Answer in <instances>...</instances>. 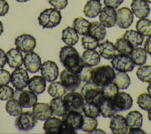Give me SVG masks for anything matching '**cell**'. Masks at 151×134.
<instances>
[{
	"mask_svg": "<svg viewBox=\"0 0 151 134\" xmlns=\"http://www.w3.org/2000/svg\"><path fill=\"white\" fill-rule=\"evenodd\" d=\"M113 82L116 84L119 89L125 90L127 89L131 84V79L126 72H118L116 74H115Z\"/></svg>",
	"mask_w": 151,
	"mask_h": 134,
	"instance_id": "37",
	"label": "cell"
},
{
	"mask_svg": "<svg viewBox=\"0 0 151 134\" xmlns=\"http://www.w3.org/2000/svg\"><path fill=\"white\" fill-rule=\"evenodd\" d=\"M88 34L96 38L98 41H102L106 34V27L98 21L91 22L90 23L88 27Z\"/></svg>",
	"mask_w": 151,
	"mask_h": 134,
	"instance_id": "27",
	"label": "cell"
},
{
	"mask_svg": "<svg viewBox=\"0 0 151 134\" xmlns=\"http://www.w3.org/2000/svg\"><path fill=\"white\" fill-rule=\"evenodd\" d=\"M144 1L147 2V3H151V0H144Z\"/></svg>",
	"mask_w": 151,
	"mask_h": 134,
	"instance_id": "59",
	"label": "cell"
},
{
	"mask_svg": "<svg viewBox=\"0 0 151 134\" xmlns=\"http://www.w3.org/2000/svg\"><path fill=\"white\" fill-rule=\"evenodd\" d=\"M116 19V11L113 8L110 7V6H105L100 12V22L104 26H105V27L110 28L115 26Z\"/></svg>",
	"mask_w": 151,
	"mask_h": 134,
	"instance_id": "17",
	"label": "cell"
},
{
	"mask_svg": "<svg viewBox=\"0 0 151 134\" xmlns=\"http://www.w3.org/2000/svg\"><path fill=\"white\" fill-rule=\"evenodd\" d=\"M67 89L60 81H53L48 87V93L52 97H62L67 93Z\"/></svg>",
	"mask_w": 151,
	"mask_h": 134,
	"instance_id": "34",
	"label": "cell"
},
{
	"mask_svg": "<svg viewBox=\"0 0 151 134\" xmlns=\"http://www.w3.org/2000/svg\"><path fill=\"white\" fill-rule=\"evenodd\" d=\"M81 94L86 103H94L98 104L104 97L102 93L101 87L93 82H87L81 89Z\"/></svg>",
	"mask_w": 151,
	"mask_h": 134,
	"instance_id": "4",
	"label": "cell"
},
{
	"mask_svg": "<svg viewBox=\"0 0 151 134\" xmlns=\"http://www.w3.org/2000/svg\"><path fill=\"white\" fill-rule=\"evenodd\" d=\"M9 11V5L7 1L0 0V17H3L8 14Z\"/></svg>",
	"mask_w": 151,
	"mask_h": 134,
	"instance_id": "50",
	"label": "cell"
},
{
	"mask_svg": "<svg viewBox=\"0 0 151 134\" xmlns=\"http://www.w3.org/2000/svg\"><path fill=\"white\" fill-rule=\"evenodd\" d=\"M63 122L76 131L81 130L83 124V115L82 112L76 111H67L62 116Z\"/></svg>",
	"mask_w": 151,
	"mask_h": 134,
	"instance_id": "13",
	"label": "cell"
},
{
	"mask_svg": "<svg viewBox=\"0 0 151 134\" xmlns=\"http://www.w3.org/2000/svg\"><path fill=\"white\" fill-rule=\"evenodd\" d=\"M82 45L85 49H96L99 45V42L95 38L92 37L91 36L85 35L82 38Z\"/></svg>",
	"mask_w": 151,
	"mask_h": 134,
	"instance_id": "46",
	"label": "cell"
},
{
	"mask_svg": "<svg viewBox=\"0 0 151 134\" xmlns=\"http://www.w3.org/2000/svg\"><path fill=\"white\" fill-rule=\"evenodd\" d=\"M101 7V3L98 0H88L85 5L83 13L88 18H94L100 14Z\"/></svg>",
	"mask_w": 151,
	"mask_h": 134,
	"instance_id": "24",
	"label": "cell"
},
{
	"mask_svg": "<svg viewBox=\"0 0 151 134\" xmlns=\"http://www.w3.org/2000/svg\"><path fill=\"white\" fill-rule=\"evenodd\" d=\"M81 58L83 64L88 66H95L101 62V56L95 49H86Z\"/></svg>",
	"mask_w": 151,
	"mask_h": 134,
	"instance_id": "25",
	"label": "cell"
},
{
	"mask_svg": "<svg viewBox=\"0 0 151 134\" xmlns=\"http://www.w3.org/2000/svg\"><path fill=\"white\" fill-rule=\"evenodd\" d=\"M83 112L86 116L95 118L101 115L99 105L94 103H85L83 108Z\"/></svg>",
	"mask_w": 151,
	"mask_h": 134,
	"instance_id": "41",
	"label": "cell"
},
{
	"mask_svg": "<svg viewBox=\"0 0 151 134\" xmlns=\"http://www.w3.org/2000/svg\"><path fill=\"white\" fill-rule=\"evenodd\" d=\"M115 71L113 67L109 65L97 66L92 69L91 82L102 87L108 83L112 82L115 77Z\"/></svg>",
	"mask_w": 151,
	"mask_h": 134,
	"instance_id": "2",
	"label": "cell"
},
{
	"mask_svg": "<svg viewBox=\"0 0 151 134\" xmlns=\"http://www.w3.org/2000/svg\"><path fill=\"white\" fill-rule=\"evenodd\" d=\"M11 81V75L9 71L0 68V86L9 84Z\"/></svg>",
	"mask_w": 151,
	"mask_h": 134,
	"instance_id": "49",
	"label": "cell"
},
{
	"mask_svg": "<svg viewBox=\"0 0 151 134\" xmlns=\"http://www.w3.org/2000/svg\"><path fill=\"white\" fill-rule=\"evenodd\" d=\"M136 76L143 82H151V65L140 66L137 69Z\"/></svg>",
	"mask_w": 151,
	"mask_h": 134,
	"instance_id": "40",
	"label": "cell"
},
{
	"mask_svg": "<svg viewBox=\"0 0 151 134\" xmlns=\"http://www.w3.org/2000/svg\"><path fill=\"white\" fill-rule=\"evenodd\" d=\"M129 133L130 134H135V133H146L141 128H133V129H129Z\"/></svg>",
	"mask_w": 151,
	"mask_h": 134,
	"instance_id": "54",
	"label": "cell"
},
{
	"mask_svg": "<svg viewBox=\"0 0 151 134\" xmlns=\"http://www.w3.org/2000/svg\"><path fill=\"white\" fill-rule=\"evenodd\" d=\"M115 48L116 51L119 53H125V54H129L130 55L131 52L134 47L131 45V43L129 41L122 38H119L116 41Z\"/></svg>",
	"mask_w": 151,
	"mask_h": 134,
	"instance_id": "38",
	"label": "cell"
},
{
	"mask_svg": "<svg viewBox=\"0 0 151 134\" xmlns=\"http://www.w3.org/2000/svg\"><path fill=\"white\" fill-rule=\"evenodd\" d=\"M16 1L18 2H26L27 1H29V0H16Z\"/></svg>",
	"mask_w": 151,
	"mask_h": 134,
	"instance_id": "58",
	"label": "cell"
},
{
	"mask_svg": "<svg viewBox=\"0 0 151 134\" xmlns=\"http://www.w3.org/2000/svg\"><path fill=\"white\" fill-rule=\"evenodd\" d=\"M63 100L67 111H76L82 112L85 104L83 95L75 91H70L64 96Z\"/></svg>",
	"mask_w": 151,
	"mask_h": 134,
	"instance_id": "5",
	"label": "cell"
},
{
	"mask_svg": "<svg viewBox=\"0 0 151 134\" xmlns=\"http://www.w3.org/2000/svg\"><path fill=\"white\" fill-rule=\"evenodd\" d=\"M113 102L118 112L129 110L133 105V99L129 93L125 92H118L113 99Z\"/></svg>",
	"mask_w": 151,
	"mask_h": 134,
	"instance_id": "15",
	"label": "cell"
},
{
	"mask_svg": "<svg viewBox=\"0 0 151 134\" xmlns=\"http://www.w3.org/2000/svg\"><path fill=\"white\" fill-rule=\"evenodd\" d=\"M63 120L55 117H51L45 120L43 130L46 133H61Z\"/></svg>",
	"mask_w": 151,
	"mask_h": 134,
	"instance_id": "26",
	"label": "cell"
},
{
	"mask_svg": "<svg viewBox=\"0 0 151 134\" xmlns=\"http://www.w3.org/2000/svg\"><path fill=\"white\" fill-rule=\"evenodd\" d=\"M37 119L34 116L33 112H21L17 116L15 120V127L20 131L31 130L36 126Z\"/></svg>",
	"mask_w": 151,
	"mask_h": 134,
	"instance_id": "7",
	"label": "cell"
},
{
	"mask_svg": "<svg viewBox=\"0 0 151 134\" xmlns=\"http://www.w3.org/2000/svg\"><path fill=\"white\" fill-rule=\"evenodd\" d=\"M14 91L12 87L8 84L0 86V100L2 101L9 100L14 97Z\"/></svg>",
	"mask_w": 151,
	"mask_h": 134,
	"instance_id": "47",
	"label": "cell"
},
{
	"mask_svg": "<svg viewBox=\"0 0 151 134\" xmlns=\"http://www.w3.org/2000/svg\"><path fill=\"white\" fill-rule=\"evenodd\" d=\"M89 24V21L83 17H76L73 22V28L77 32L78 34L85 36L88 34Z\"/></svg>",
	"mask_w": 151,
	"mask_h": 134,
	"instance_id": "36",
	"label": "cell"
},
{
	"mask_svg": "<svg viewBox=\"0 0 151 134\" xmlns=\"http://www.w3.org/2000/svg\"><path fill=\"white\" fill-rule=\"evenodd\" d=\"M28 72L23 68H16L11 74V82L16 90H23L28 85Z\"/></svg>",
	"mask_w": 151,
	"mask_h": 134,
	"instance_id": "9",
	"label": "cell"
},
{
	"mask_svg": "<svg viewBox=\"0 0 151 134\" xmlns=\"http://www.w3.org/2000/svg\"><path fill=\"white\" fill-rule=\"evenodd\" d=\"M5 110L12 116H18L23 111V106L16 98L9 100L5 104Z\"/></svg>",
	"mask_w": 151,
	"mask_h": 134,
	"instance_id": "35",
	"label": "cell"
},
{
	"mask_svg": "<svg viewBox=\"0 0 151 134\" xmlns=\"http://www.w3.org/2000/svg\"><path fill=\"white\" fill-rule=\"evenodd\" d=\"M98 48L100 56L106 60H111L116 55L115 45L108 40L101 42L98 45Z\"/></svg>",
	"mask_w": 151,
	"mask_h": 134,
	"instance_id": "28",
	"label": "cell"
},
{
	"mask_svg": "<svg viewBox=\"0 0 151 134\" xmlns=\"http://www.w3.org/2000/svg\"><path fill=\"white\" fill-rule=\"evenodd\" d=\"M125 120L129 129L141 128L143 124V116L138 111H131L126 115Z\"/></svg>",
	"mask_w": 151,
	"mask_h": 134,
	"instance_id": "29",
	"label": "cell"
},
{
	"mask_svg": "<svg viewBox=\"0 0 151 134\" xmlns=\"http://www.w3.org/2000/svg\"><path fill=\"white\" fill-rule=\"evenodd\" d=\"M134 21V15L132 11L127 7H122L116 11V24L121 29H127Z\"/></svg>",
	"mask_w": 151,
	"mask_h": 134,
	"instance_id": "12",
	"label": "cell"
},
{
	"mask_svg": "<svg viewBox=\"0 0 151 134\" xmlns=\"http://www.w3.org/2000/svg\"><path fill=\"white\" fill-rule=\"evenodd\" d=\"M137 103L143 110H150L151 108V95L148 93H141L137 96Z\"/></svg>",
	"mask_w": 151,
	"mask_h": 134,
	"instance_id": "44",
	"label": "cell"
},
{
	"mask_svg": "<svg viewBox=\"0 0 151 134\" xmlns=\"http://www.w3.org/2000/svg\"><path fill=\"white\" fill-rule=\"evenodd\" d=\"M62 16L60 11L56 9H46L40 13L38 21L43 29H52L59 25Z\"/></svg>",
	"mask_w": 151,
	"mask_h": 134,
	"instance_id": "3",
	"label": "cell"
},
{
	"mask_svg": "<svg viewBox=\"0 0 151 134\" xmlns=\"http://www.w3.org/2000/svg\"><path fill=\"white\" fill-rule=\"evenodd\" d=\"M28 88L36 95L41 94L46 89V81L42 76H33L29 80Z\"/></svg>",
	"mask_w": 151,
	"mask_h": 134,
	"instance_id": "22",
	"label": "cell"
},
{
	"mask_svg": "<svg viewBox=\"0 0 151 134\" xmlns=\"http://www.w3.org/2000/svg\"><path fill=\"white\" fill-rule=\"evenodd\" d=\"M14 44L17 49L23 53H28L32 51L36 48V40L31 35L22 34L15 38Z\"/></svg>",
	"mask_w": 151,
	"mask_h": 134,
	"instance_id": "11",
	"label": "cell"
},
{
	"mask_svg": "<svg viewBox=\"0 0 151 134\" xmlns=\"http://www.w3.org/2000/svg\"><path fill=\"white\" fill-rule=\"evenodd\" d=\"M4 31V28H3V24H2V21H0V36L2 34Z\"/></svg>",
	"mask_w": 151,
	"mask_h": 134,
	"instance_id": "55",
	"label": "cell"
},
{
	"mask_svg": "<svg viewBox=\"0 0 151 134\" xmlns=\"http://www.w3.org/2000/svg\"><path fill=\"white\" fill-rule=\"evenodd\" d=\"M123 1L124 0H104V2L106 6H110L113 9H117L123 2Z\"/></svg>",
	"mask_w": 151,
	"mask_h": 134,
	"instance_id": "51",
	"label": "cell"
},
{
	"mask_svg": "<svg viewBox=\"0 0 151 134\" xmlns=\"http://www.w3.org/2000/svg\"><path fill=\"white\" fill-rule=\"evenodd\" d=\"M48 2L54 9L63 10L68 5V0H48Z\"/></svg>",
	"mask_w": 151,
	"mask_h": 134,
	"instance_id": "48",
	"label": "cell"
},
{
	"mask_svg": "<svg viewBox=\"0 0 151 134\" xmlns=\"http://www.w3.org/2000/svg\"><path fill=\"white\" fill-rule=\"evenodd\" d=\"M98 1H100V0H98Z\"/></svg>",
	"mask_w": 151,
	"mask_h": 134,
	"instance_id": "60",
	"label": "cell"
},
{
	"mask_svg": "<svg viewBox=\"0 0 151 134\" xmlns=\"http://www.w3.org/2000/svg\"><path fill=\"white\" fill-rule=\"evenodd\" d=\"M98 105L101 115L104 118H112L116 112H118L112 99L104 97L101 101L98 103Z\"/></svg>",
	"mask_w": 151,
	"mask_h": 134,
	"instance_id": "23",
	"label": "cell"
},
{
	"mask_svg": "<svg viewBox=\"0 0 151 134\" xmlns=\"http://www.w3.org/2000/svg\"><path fill=\"white\" fill-rule=\"evenodd\" d=\"M92 68L91 66L83 65L79 70L76 72V74L80 78L81 81L84 82H90L91 81V76H92Z\"/></svg>",
	"mask_w": 151,
	"mask_h": 134,
	"instance_id": "45",
	"label": "cell"
},
{
	"mask_svg": "<svg viewBox=\"0 0 151 134\" xmlns=\"http://www.w3.org/2000/svg\"><path fill=\"white\" fill-rule=\"evenodd\" d=\"M59 58L60 63L65 67L66 69L75 73H76L81 67L84 65L79 52L76 48L70 45L60 48Z\"/></svg>",
	"mask_w": 151,
	"mask_h": 134,
	"instance_id": "1",
	"label": "cell"
},
{
	"mask_svg": "<svg viewBox=\"0 0 151 134\" xmlns=\"http://www.w3.org/2000/svg\"><path fill=\"white\" fill-rule=\"evenodd\" d=\"M41 75L46 81L53 82L59 76V69L57 63L52 60H46L41 66Z\"/></svg>",
	"mask_w": 151,
	"mask_h": 134,
	"instance_id": "10",
	"label": "cell"
},
{
	"mask_svg": "<svg viewBox=\"0 0 151 134\" xmlns=\"http://www.w3.org/2000/svg\"><path fill=\"white\" fill-rule=\"evenodd\" d=\"M17 96V100L20 102L23 108H31L37 103V96L36 93L29 91L17 90L14 96Z\"/></svg>",
	"mask_w": 151,
	"mask_h": 134,
	"instance_id": "16",
	"label": "cell"
},
{
	"mask_svg": "<svg viewBox=\"0 0 151 134\" xmlns=\"http://www.w3.org/2000/svg\"><path fill=\"white\" fill-rule=\"evenodd\" d=\"M136 29L144 36H151V21L147 18H141L136 23Z\"/></svg>",
	"mask_w": 151,
	"mask_h": 134,
	"instance_id": "39",
	"label": "cell"
},
{
	"mask_svg": "<svg viewBox=\"0 0 151 134\" xmlns=\"http://www.w3.org/2000/svg\"><path fill=\"white\" fill-rule=\"evenodd\" d=\"M144 46V50L146 51L147 53L151 56V36H148V38L145 40Z\"/></svg>",
	"mask_w": 151,
	"mask_h": 134,
	"instance_id": "52",
	"label": "cell"
},
{
	"mask_svg": "<svg viewBox=\"0 0 151 134\" xmlns=\"http://www.w3.org/2000/svg\"><path fill=\"white\" fill-rule=\"evenodd\" d=\"M101 91L104 97L113 100L119 92V88L115 83L112 81L102 86Z\"/></svg>",
	"mask_w": 151,
	"mask_h": 134,
	"instance_id": "43",
	"label": "cell"
},
{
	"mask_svg": "<svg viewBox=\"0 0 151 134\" xmlns=\"http://www.w3.org/2000/svg\"><path fill=\"white\" fill-rule=\"evenodd\" d=\"M110 128L113 134H125L128 132V126L122 115H114L111 118Z\"/></svg>",
	"mask_w": 151,
	"mask_h": 134,
	"instance_id": "18",
	"label": "cell"
},
{
	"mask_svg": "<svg viewBox=\"0 0 151 134\" xmlns=\"http://www.w3.org/2000/svg\"><path fill=\"white\" fill-rule=\"evenodd\" d=\"M147 93L151 95V82H150L149 84H148L147 88Z\"/></svg>",
	"mask_w": 151,
	"mask_h": 134,
	"instance_id": "56",
	"label": "cell"
},
{
	"mask_svg": "<svg viewBox=\"0 0 151 134\" xmlns=\"http://www.w3.org/2000/svg\"><path fill=\"white\" fill-rule=\"evenodd\" d=\"M130 57L134 65L142 66L147 61V52L144 48L141 47H134L130 53Z\"/></svg>",
	"mask_w": 151,
	"mask_h": 134,
	"instance_id": "32",
	"label": "cell"
},
{
	"mask_svg": "<svg viewBox=\"0 0 151 134\" xmlns=\"http://www.w3.org/2000/svg\"><path fill=\"white\" fill-rule=\"evenodd\" d=\"M24 56V65L26 68V70L30 73H36L41 69L42 60L37 53L33 51L26 53Z\"/></svg>",
	"mask_w": 151,
	"mask_h": 134,
	"instance_id": "14",
	"label": "cell"
},
{
	"mask_svg": "<svg viewBox=\"0 0 151 134\" xmlns=\"http://www.w3.org/2000/svg\"><path fill=\"white\" fill-rule=\"evenodd\" d=\"M62 41L70 46H73L79 41V34L73 28L67 26L62 31Z\"/></svg>",
	"mask_w": 151,
	"mask_h": 134,
	"instance_id": "30",
	"label": "cell"
},
{
	"mask_svg": "<svg viewBox=\"0 0 151 134\" xmlns=\"http://www.w3.org/2000/svg\"><path fill=\"white\" fill-rule=\"evenodd\" d=\"M33 114L40 120H47L53 115L50 105L45 103H36L33 106Z\"/></svg>",
	"mask_w": 151,
	"mask_h": 134,
	"instance_id": "20",
	"label": "cell"
},
{
	"mask_svg": "<svg viewBox=\"0 0 151 134\" xmlns=\"http://www.w3.org/2000/svg\"><path fill=\"white\" fill-rule=\"evenodd\" d=\"M123 38L129 41L134 48L142 45L144 40V36H142L139 32L133 29L126 30L123 35Z\"/></svg>",
	"mask_w": 151,
	"mask_h": 134,
	"instance_id": "33",
	"label": "cell"
},
{
	"mask_svg": "<svg viewBox=\"0 0 151 134\" xmlns=\"http://www.w3.org/2000/svg\"><path fill=\"white\" fill-rule=\"evenodd\" d=\"M6 61L11 68H19L24 63L22 53L17 48H11L6 53Z\"/></svg>",
	"mask_w": 151,
	"mask_h": 134,
	"instance_id": "21",
	"label": "cell"
},
{
	"mask_svg": "<svg viewBox=\"0 0 151 134\" xmlns=\"http://www.w3.org/2000/svg\"><path fill=\"white\" fill-rule=\"evenodd\" d=\"M6 63V53L2 48H0V68H3Z\"/></svg>",
	"mask_w": 151,
	"mask_h": 134,
	"instance_id": "53",
	"label": "cell"
},
{
	"mask_svg": "<svg viewBox=\"0 0 151 134\" xmlns=\"http://www.w3.org/2000/svg\"><path fill=\"white\" fill-rule=\"evenodd\" d=\"M132 13L137 18H146L150 12V9L147 2L144 0H133L131 3Z\"/></svg>",
	"mask_w": 151,
	"mask_h": 134,
	"instance_id": "19",
	"label": "cell"
},
{
	"mask_svg": "<svg viewBox=\"0 0 151 134\" xmlns=\"http://www.w3.org/2000/svg\"><path fill=\"white\" fill-rule=\"evenodd\" d=\"M49 105L53 115L58 117H62L67 111L64 100L61 97H54L50 100Z\"/></svg>",
	"mask_w": 151,
	"mask_h": 134,
	"instance_id": "31",
	"label": "cell"
},
{
	"mask_svg": "<svg viewBox=\"0 0 151 134\" xmlns=\"http://www.w3.org/2000/svg\"><path fill=\"white\" fill-rule=\"evenodd\" d=\"M98 127V120L95 118H91L83 115V124L81 130L86 133H91L95 130Z\"/></svg>",
	"mask_w": 151,
	"mask_h": 134,
	"instance_id": "42",
	"label": "cell"
},
{
	"mask_svg": "<svg viewBox=\"0 0 151 134\" xmlns=\"http://www.w3.org/2000/svg\"><path fill=\"white\" fill-rule=\"evenodd\" d=\"M111 60L112 66L118 72H132L134 68V63L129 54L118 53Z\"/></svg>",
	"mask_w": 151,
	"mask_h": 134,
	"instance_id": "6",
	"label": "cell"
},
{
	"mask_svg": "<svg viewBox=\"0 0 151 134\" xmlns=\"http://www.w3.org/2000/svg\"><path fill=\"white\" fill-rule=\"evenodd\" d=\"M60 82L68 91H74L78 89L82 82L76 73L66 69L60 72Z\"/></svg>",
	"mask_w": 151,
	"mask_h": 134,
	"instance_id": "8",
	"label": "cell"
},
{
	"mask_svg": "<svg viewBox=\"0 0 151 134\" xmlns=\"http://www.w3.org/2000/svg\"><path fill=\"white\" fill-rule=\"evenodd\" d=\"M147 115H148V119H149V120L151 121V108L150 109V110H148Z\"/></svg>",
	"mask_w": 151,
	"mask_h": 134,
	"instance_id": "57",
	"label": "cell"
}]
</instances>
